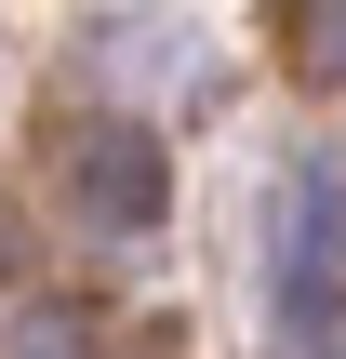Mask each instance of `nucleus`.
Instances as JSON below:
<instances>
[{
    "label": "nucleus",
    "mask_w": 346,
    "mask_h": 359,
    "mask_svg": "<svg viewBox=\"0 0 346 359\" xmlns=\"http://www.w3.org/2000/svg\"><path fill=\"white\" fill-rule=\"evenodd\" d=\"M267 320H280V359H333L346 346V173L333 160L293 173V213L267 240Z\"/></svg>",
    "instance_id": "1"
},
{
    "label": "nucleus",
    "mask_w": 346,
    "mask_h": 359,
    "mask_svg": "<svg viewBox=\"0 0 346 359\" xmlns=\"http://www.w3.org/2000/svg\"><path fill=\"white\" fill-rule=\"evenodd\" d=\"M67 200H80L107 240H147V226H160V200H173V173H160V133H93V147L67 160Z\"/></svg>",
    "instance_id": "2"
},
{
    "label": "nucleus",
    "mask_w": 346,
    "mask_h": 359,
    "mask_svg": "<svg viewBox=\"0 0 346 359\" xmlns=\"http://www.w3.org/2000/svg\"><path fill=\"white\" fill-rule=\"evenodd\" d=\"M13 359H80V320H27V333H13Z\"/></svg>",
    "instance_id": "3"
},
{
    "label": "nucleus",
    "mask_w": 346,
    "mask_h": 359,
    "mask_svg": "<svg viewBox=\"0 0 346 359\" xmlns=\"http://www.w3.org/2000/svg\"><path fill=\"white\" fill-rule=\"evenodd\" d=\"M320 27H333V40H320V53H333V67H346V0H320Z\"/></svg>",
    "instance_id": "4"
},
{
    "label": "nucleus",
    "mask_w": 346,
    "mask_h": 359,
    "mask_svg": "<svg viewBox=\"0 0 346 359\" xmlns=\"http://www.w3.org/2000/svg\"><path fill=\"white\" fill-rule=\"evenodd\" d=\"M0 266H13V226H0Z\"/></svg>",
    "instance_id": "5"
}]
</instances>
